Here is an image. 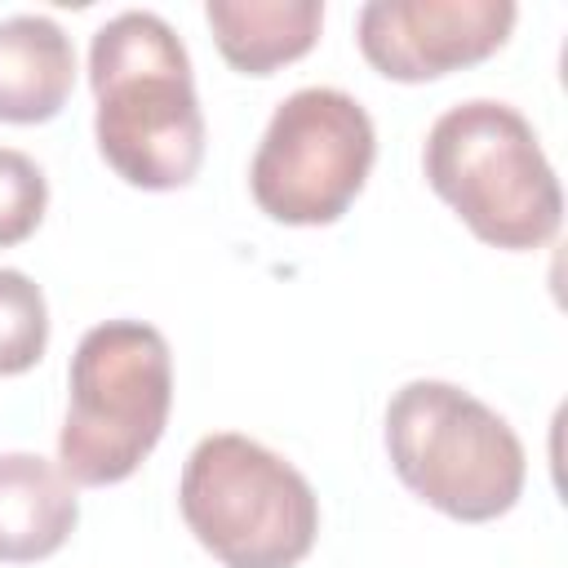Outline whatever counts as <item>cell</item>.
<instances>
[{"instance_id":"1","label":"cell","mask_w":568,"mask_h":568,"mask_svg":"<svg viewBox=\"0 0 568 568\" xmlns=\"http://www.w3.org/2000/svg\"><path fill=\"white\" fill-rule=\"evenodd\" d=\"M93 138L138 191L191 186L204 164V111L178 31L151 9L106 18L89 40Z\"/></svg>"},{"instance_id":"2","label":"cell","mask_w":568,"mask_h":568,"mask_svg":"<svg viewBox=\"0 0 568 568\" xmlns=\"http://www.w3.org/2000/svg\"><path fill=\"white\" fill-rule=\"evenodd\" d=\"M430 191L470 226L475 240L528 253L559 235L564 191L537 129L497 98L448 106L422 146Z\"/></svg>"},{"instance_id":"3","label":"cell","mask_w":568,"mask_h":568,"mask_svg":"<svg viewBox=\"0 0 568 568\" xmlns=\"http://www.w3.org/2000/svg\"><path fill=\"white\" fill-rule=\"evenodd\" d=\"M399 484L457 524H488L515 510L528 457L510 422L457 382H404L382 422Z\"/></svg>"},{"instance_id":"4","label":"cell","mask_w":568,"mask_h":568,"mask_svg":"<svg viewBox=\"0 0 568 568\" xmlns=\"http://www.w3.org/2000/svg\"><path fill=\"white\" fill-rule=\"evenodd\" d=\"M173 408V355L155 324H93L67 368L58 466L75 488L124 484L160 444Z\"/></svg>"},{"instance_id":"5","label":"cell","mask_w":568,"mask_h":568,"mask_svg":"<svg viewBox=\"0 0 568 568\" xmlns=\"http://www.w3.org/2000/svg\"><path fill=\"white\" fill-rule=\"evenodd\" d=\"M178 510L222 568H297L320 537L311 479L240 430L204 435L186 453Z\"/></svg>"},{"instance_id":"6","label":"cell","mask_w":568,"mask_h":568,"mask_svg":"<svg viewBox=\"0 0 568 568\" xmlns=\"http://www.w3.org/2000/svg\"><path fill=\"white\" fill-rule=\"evenodd\" d=\"M377 160V129L359 98L306 84L288 93L253 151V204L284 226H333L364 191Z\"/></svg>"},{"instance_id":"7","label":"cell","mask_w":568,"mask_h":568,"mask_svg":"<svg viewBox=\"0 0 568 568\" xmlns=\"http://www.w3.org/2000/svg\"><path fill=\"white\" fill-rule=\"evenodd\" d=\"M515 18L510 0H368L355 18V40L377 75L426 84L493 58Z\"/></svg>"},{"instance_id":"8","label":"cell","mask_w":568,"mask_h":568,"mask_svg":"<svg viewBox=\"0 0 568 568\" xmlns=\"http://www.w3.org/2000/svg\"><path fill=\"white\" fill-rule=\"evenodd\" d=\"M80 524L75 484L40 453H0V564H40Z\"/></svg>"},{"instance_id":"9","label":"cell","mask_w":568,"mask_h":568,"mask_svg":"<svg viewBox=\"0 0 568 568\" xmlns=\"http://www.w3.org/2000/svg\"><path fill=\"white\" fill-rule=\"evenodd\" d=\"M71 89V36L49 13L0 18V124H49Z\"/></svg>"},{"instance_id":"10","label":"cell","mask_w":568,"mask_h":568,"mask_svg":"<svg viewBox=\"0 0 568 568\" xmlns=\"http://www.w3.org/2000/svg\"><path fill=\"white\" fill-rule=\"evenodd\" d=\"M204 22L217 53L240 75H275L306 58L324 27L320 0H209Z\"/></svg>"},{"instance_id":"11","label":"cell","mask_w":568,"mask_h":568,"mask_svg":"<svg viewBox=\"0 0 568 568\" xmlns=\"http://www.w3.org/2000/svg\"><path fill=\"white\" fill-rule=\"evenodd\" d=\"M49 346V302L27 271L0 266V377L40 364Z\"/></svg>"},{"instance_id":"12","label":"cell","mask_w":568,"mask_h":568,"mask_svg":"<svg viewBox=\"0 0 568 568\" xmlns=\"http://www.w3.org/2000/svg\"><path fill=\"white\" fill-rule=\"evenodd\" d=\"M49 209L44 169L13 146H0V248H13L36 235Z\"/></svg>"}]
</instances>
